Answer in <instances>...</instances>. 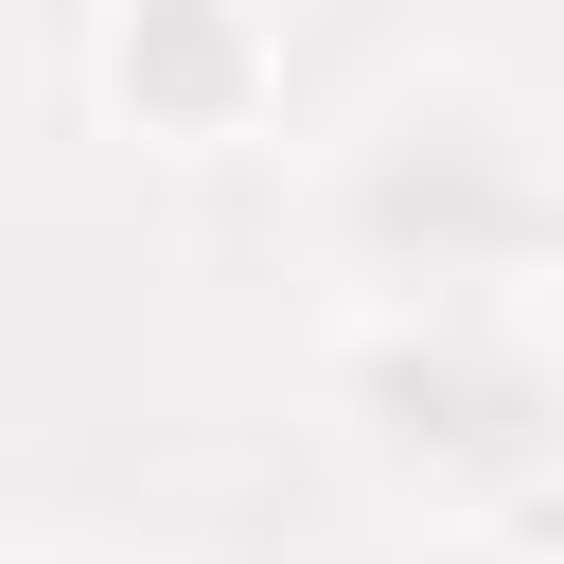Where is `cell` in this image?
<instances>
[{"mask_svg": "<svg viewBox=\"0 0 564 564\" xmlns=\"http://www.w3.org/2000/svg\"><path fill=\"white\" fill-rule=\"evenodd\" d=\"M300 229H317L335 300H546L564 282V141L511 70L423 53L335 106Z\"/></svg>", "mask_w": 564, "mask_h": 564, "instance_id": "cell-1", "label": "cell"}, {"mask_svg": "<svg viewBox=\"0 0 564 564\" xmlns=\"http://www.w3.org/2000/svg\"><path fill=\"white\" fill-rule=\"evenodd\" d=\"M88 88L159 159H229V141L282 123V35H264V0H106Z\"/></svg>", "mask_w": 564, "mask_h": 564, "instance_id": "cell-3", "label": "cell"}, {"mask_svg": "<svg viewBox=\"0 0 564 564\" xmlns=\"http://www.w3.org/2000/svg\"><path fill=\"white\" fill-rule=\"evenodd\" d=\"M317 405L423 529H564V352L529 300H335Z\"/></svg>", "mask_w": 564, "mask_h": 564, "instance_id": "cell-2", "label": "cell"}]
</instances>
